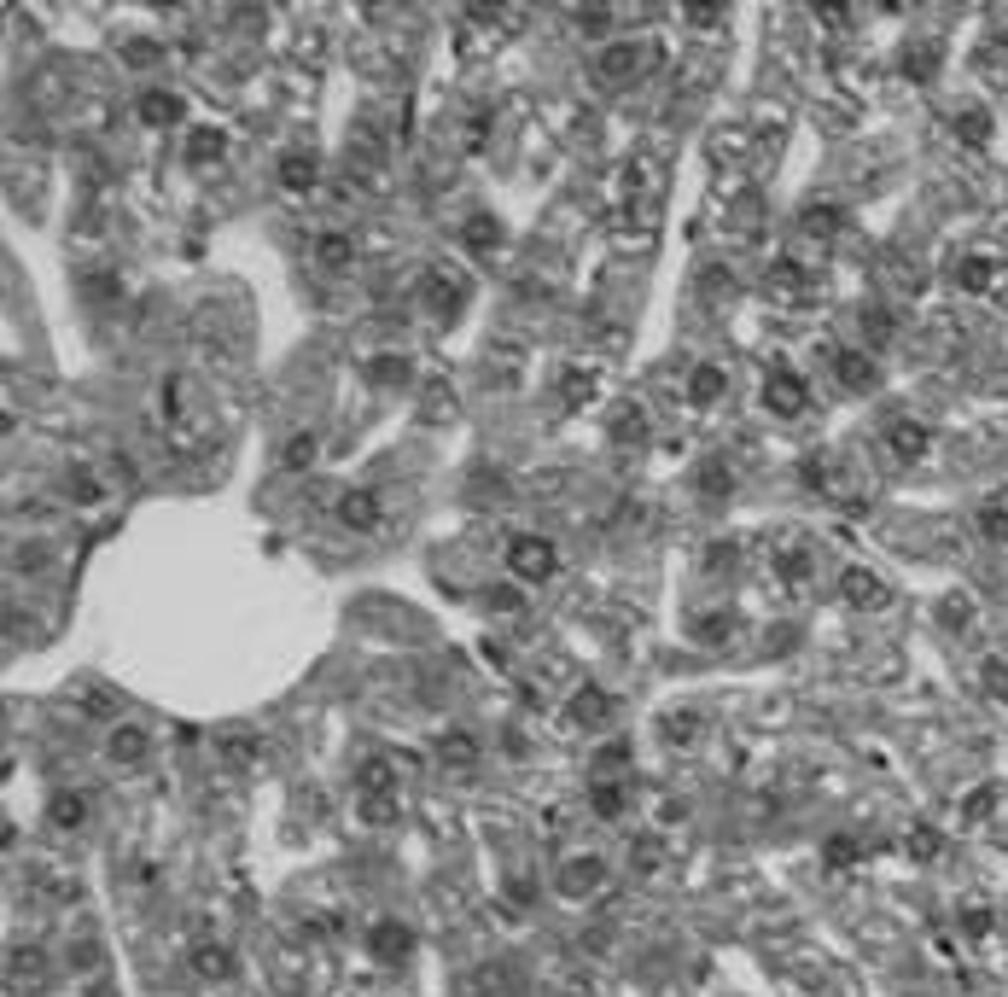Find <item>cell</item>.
<instances>
[{"label":"cell","mask_w":1008,"mask_h":997,"mask_svg":"<svg viewBox=\"0 0 1008 997\" xmlns=\"http://www.w3.org/2000/svg\"><path fill=\"white\" fill-rule=\"evenodd\" d=\"M420 298H426V310H432L437 321H455L472 298L467 269H461V263H432V269L420 275Z\"/></svg>","instance_id":"cell-1"},{"label":"cell","mask_w":1008,"mask_h":997,"mask_svg":"<svg viewBox=\"0 0 1008 997\" xmlns=\"http://www.w3.org/2000/svg\"><path fill=\"white\" fill-rule=\"evenodd\" d=\"M653 65V41H606L601 53L589 59V70H595V82H606V88H630L641 70Z\"/></svg>","instance_id":"cell-2"},{"label":"cell","mask_w":1008,"mask_h":997,"mask_svg":"<svg viewBox=\"0 0 1008 997\" xmlns=\"http://www.w3.org/2000/svg\"><path fill=\"white\" fill-rule=\"evenodd\" d=\"M507 572H513L519 584H548V578L560 572V549H554L548 537H513V543H507Z\"/></svg>","instance_id":"cell-3"},{"label":"cell","mask_w":1008,"mask_h":997,"mask_svg":"<svg viewBox=\"0 0 1008 997\" xmlns=\"http://www.w3.org/2000/svg\"><path fill=\"white\" fill-rule=\"evenodd\" d=\"M764 292H770L775 304H787V310H805V304H816V275H810L805 263H793V257H781V263H770V275H764Z\"/></svg>","instance_id":"cell-4"},{"label":"cell","mask_w":1008,"mask_h":997,"mask_svg":"<svg viewBox=\"0 0 1008 997\" xmlns=\"http://www.w3.org/2000/svg\"><path fill=\"white\" fill-rule=\"evenodd\" d=\"M146 758H152V729H140L129 718L105 729V764L111 770H146Z\"/></svg>","instance_id":"cell-5"},{"label":"cell","mask_w":1008,"mask_h":997,"mask_svg":"<svg viewBox=\"0 0 1008 997\" xmlns=\"http://www.w3.org/2000/svg\"><path fill=\"white\" fill-rule=\"evenodd\" d=\"M606 858H595V852H583V858H566L560 869H554V887H560V898H601L606 893Z\"/></svg>","instance_id":"cell-6"},{"label":"cell","mask_w":1008,"mask_h":997,"mask_svg":"<svg viewBox=\"0 0 1008 997\" xmlns=\"http://www.w3.org/2000/svg\"><path fill=\"white\" fill-rule=\"evenodd\" d=\"M309 257H315L321 275H350L356 257H362V245H356V234H344V228H327V234H315Z\"/></svg>","instance_id":"cell-7"},{"label":"cell","mask_w":1008,"mask_h":997,"mask_svg":"<svg viewBox=\"0 0 1008 997\" xmlns=\"http://www.w3.org/2000/svg\"><path fill=\"white\" fill-rule=\"evenodd\" d=\"M810 403V391H805V379L799 374H770L764 379V409L781 414V420H793V414H805Z\"/></svg>","instance_id":"cell-8"},{"label":"cell","mask_w":1008,"mask_h":997,"mask_svg":"<svg viewBox=\"0 0 1008 997\" xmlns=\"http://www.w3.org/2000/svg\"><path fill=\"white\" fill-rule=\"evenodd\" d=\"M181 117H187V100H181L175 88H146V94H140V123H146V129H175Z\"/></svg>","instance_id":"cell-9"},{"label":"cell","mask_w":1008,"mask_h":997,"mask_svg":"<svg viewBox=\"0 0 1008 997\" xmlns=\"http://www.w3.org/2000/svg\"><path fill=\"white\" fill-rule=\"evenodd\" d=\"M379 519H385V508H379L373 490H344L338 496V525L344 531H379Z\"/></svg>","instance_id":"cell-10"},{"label":"cell","mask_w":1008,"mask_h":997,"mask_svg":"<svg viewBox=\"0 0 1008 997\" xmlns=\"http://www.w3.org/2000/svg\"><path fill=\"white\" fill-rule=\"evenodd\" d=\"M6 980H12L18 992H41V980H47L41 945H12V951H6Z\"/></svg>","instance_id":"cell-11"},{"label":"cell","mask_w":1008,"mask_h":997,"mask_svg":"<svg viewBox=\"0 0 1008 997\" xmlns=\"http://www.w3.org/2000/svg\"><path fill=\"white\" fill-rule=\"evenodd\" d=\"M601 723H612V700L601 688H577L566 700V729H601Z\"/></svg>","instance_id":"cell-12"},{"label":"cell","mask_w":1008,"mask_h":997,"mask_svg":"<svg viewBox=\"0 0 1008 997\" xmlns=\"http://www.w3.org/2000/svg\"><path fill=\"white\" fill-rule=\"evenodd\" d=\"M315 181H321V158H315L309 146H292V152L280 158V187H286V193H315Z\"/></svg>","instance_id":"cell-13"},{"label":"cell","mask_w":1008,"mask_h":997,"mask_svg":"<svg viewBox=\"0 0 1008 997\" xmlns=\"http://www.w3.org/2000/svg\"><path fill=\"white\" fill-rule=\"evenodd\" d=\"M927 444H933V432H927L921 420H909V414H898V420L886 426V449H892L898 461H921V455H927Z\"/></svg>","instance_id":"cell-14"},{"label":"cell","mask_w":1008,"mask_h":997,"mask_svg":"<svg viewBox=\"0 0 1008 997\" xmlns=\"http://www.w3.org/2000/svg\"><path fill=\"white\" fill-rule=\"evenodd\" d=\"M368 951H373V963H408V951H414V933H408L403 922H373Z\"/></svg>","instance_id":"cell-15"},{"label":"cell","mask_w":1008,"mask_h":997,"mask_svg":"<svg viewBox=\"0 0 1008 997\" xmlns=\"http://www.w3.org/2000/svg\"><path fill=\"white\" fill-rule=\"evenodd\" d=\"M729 397V374L717 368V362H694V374H688V403L694 409H711V403H723Z\"/></svg>","instance_id":"cell-16"},{"label":"cell","mask_w":1008,"mask_h":997,"mask_svg":"<svg viewBox=\"0 0 1008 997\" xmlns=\"http://www.w3.org/2000/svg\"><path fill=\"white\" fill-rule=\"evenodd\" d=\"M65 496L70 502H82V508H94V502H105V490H111V479L105 473H94V467H82V461H70L65 467Z\"/></svg>","instance_id":"cell-17"},{"label":"cell","mask_w":1008,"mask_h":997,"mask_svg":"<svg viewBox=\"0 0 1008 997\" xmlns=\"http://www.w3.org/2000/svg\"><path fill=\"white\" fill-rule=\"evenodd\" d=\"M216 753H222V764H234V770H251V764H263V741H257L251 729H222V735H216Z\"/></svg>","instance_id":"cell-18"},{"label":"cell","mask_w":1008,"mask_h":997,"mask_svg":"<svg viewBox=\"0 0 1008 997\" xmlns=\"http://www.w3.org/2000/svg\"><path fill=\"white\" fill-rule=\"evenodd\" d=\"M47 823L59 828V834H76V828L88 823V793H76V788H59L53 799H47Z\"/></svg>","instance_id":"cell-19"},{"label":"cell","mask_w":1008,"mask_h":997,"mask_svg":"<svg viewBox=\"0 0 1008 997\" xmlns=\"http://www.w3.org/2000/svg\"><path fill=\"white\" fill-rule=\"evenodd\" d=\"M193 974H199V980H228V974H234L228 945H222V939H193Z\"/></svg>","instance_id":"cell-20"},{"label":"cell","mask_w":1008,"mask_h":997,"mask_svg":"<svg viewBox=\"0 0 1008 997\" xmlns=\"http://www.w3.org/2000/svg\"><path fill=\"white\" fill-rule=\"evenodd\" d=\"M315 455H321V432H315V426H303V432H292V438H286V449H280V467H286V473H309V467H315Z\"/></svg>","instance_id":"cell-21"},{"label":"cell","mask_w":1008,"mask_h":997,"mask_svg":"<svg viewBox=\"0 0 1008 997\" xmlns=\"http://www.w3.org/2000/svg\"><path fill=\"white\" fill-rule=\"evenodd\" d=\"M356 788L368 793V799H391V793H397V764H391V758H362Z\"/></svg>","instance_id":"cell-22"},{"label":"cell","mask_w":1008,"mask_h":997,"mask_svg":"<svg viewBox=\"0 0 1008 997\" xmlns=\"http://www.w3.org/2000/svg\"><path fill=\"white\" fill-rule=\"evenodd\" d=\"M589 805H595V817L618 823V817H624V805H630V788H624V782H612V776H595V782H589Z\"/></svg>","instance_id":"cell-23"},{"label":"cell","mask_w":1008,"mask_h":997,"mask_svg":"<svg viewBox=\"0 0 1008 997\" xmlns=\"http://www.w3.org/2000/svg\"><path fill=\"white\" fill-rule=\"evenodd\" d=\"M461 240H467L472 257H496V251H502V222H496V216H467Z\"/></svg>","instance_id":"cell-24"},{"label":"cell","mask_w":1008,"mask_h":997,"mask_svg":"<svg viewBox=\"0 0 1008 997\" xmlns=\"http://www.w3.org/2000/svg\"><path fill=\"white\" fill-rule=\"evenodd\" d=\"M840 589H845V601H857V607H880V601H886V584L874 578L869 566H845Z\"/></svg>","instance_id":"cell-25"},{"label":"cell","mask_w":1008,"mask_h":997,"mask_svg":"<svg viewBox=\"0 0 1008 997\" xmlns=\"http://www.w3.org/2000/svg\"><path fill=\"white\" fill-rule=\"evenodd\" d=\"M437 758H443L449 770H472V764H478V741H472L467 729H449V735H437Z\"/></svg>","instance_id":"cell-26"},{"label":"cell","mask_w":1008,"mask_h":997,"mask_svg":"<svg viewBox=\"0 0 1008 997\" xmlns=\"http://www.w3.org/2000/svg\"><path fill=\"white\" fill-rule=\"evenodd\" d=\"M222 152H228V135H222V129H193V135H187V164H193V170L222 164Z\"/></svg>","instance_id":"cell-27"},{"label":"cell","mask_w":1008,"mask_h":997,"mask_svg":"<svg viewBox=\"0 0 1008 997\" xmlns=\"http://www.w3.org/2000/svg\"><path fill=\"white\" fill-rule=\"evenodd\" d=\"M647 438V409L641 403H618L612 409V444H641Z\"/></svg>","instance_id":"cell-28"},{"label":"cell","mask_w":1008,"mask_h":997,"mask_svg":"<svg viewBox=\"0 0 1008 997\" xmlns=\"http://www.w3.org/2000/svg\"><path fill=\"white\" fill-rule=\"evenodd\" d=\"M834 374H840L851 391H874V379H880L874 374V362L869 356H857V350H840V356H834Z\"/></svg>","instance_id":"cell-29"},{"label":"cell","mask_w":1008,"mask_h":997,"mask_svg":"<svg viewBox=\"0 0 1008 997\" xmlns=\"http://www.w3.org/2000/svg\"><path fill=\"white\" fill-rule=\"evenodd\" d=\"M595 397V368H560V403L577 409V403H589Z\"/></svg>","instance_id":"cell-30"},{"label":"cell","mask_w":1008,"mask_h":997,"mask_svg":"<svg viewBox=\"0 0 1008 997\" xmlns=\"http://www.w3.org/2000/svg\"><path fill=\"white\" fill-rule=\"evenodd\" d=\"M158 59H164V41H158V35H129V41H123V65L129 70H146V65H158Z\"/></svg>","instance_id":"cell-31"},{"label":"cell","mask_w":1008,"mask_h":997,"mask_svg":"<svg viewBox=\"0 0 1008 997\" xmlns=\"http://www.w3.org/2000/svg\"><path fill=\"white\" fill-rule=\"evenodd\" d=\"M700 490H706L711 502H717V496H729V490H735V473H729V461H706V467H700Z\"/></svg>","instance_id":"cell-32"},{"label":"cell","mask_w":1008,"mask_h":997,"mask_svg":"<svg viewBox=\"0 0 1008 997\" xmlns=\"http://www.w3.org/2000/svg\"><path fill=\"white\" fill-rule=\"evenodd\" d=\"M991 275H997V269H991V263H985V257H968V263H962V269H956V280H962V286H968V292H985V280H991Z\"/></svg>","instance_id":"cell-33"},{"label":"cell","mask_w":1008,"mask_h":997,"mask_svg":"<svg viewBox=\"0 0 1008 997\" xmlns=\"http://www.w3.org/2000/svg\"><path fill=\"white\" fill-rule=\"evenodd\" d=\"M368 374L379 379V385H403V379H408V362H403V356H379Z\"/></svg>","instance_id":"cell-34"},{"label":"cell","mask_w":1008,"mask_h":997,"mask_svg":"<svg viewBox=\"0 0 1008 997\" xmlns=\"http://www.w3.org/2000/svg\"><path fill=\"white\" fill-rule=\"evenodd\" d=\"M572 24H577V35H606L612 30V12H606V6H595V12H572Z\"/></svg>","instance_id":"cell-35"},{"label":"cell","mask_w":1008,"mask_h":997,"mask_svg":"<svg viewBox=\"0 0 1008 997\" xmlns=\"http://www.w3.org/2000/svg\"><path fill=\"white\" fill-rule=\"evenodd\" d=\"M805 228H810V234H834V228H840V210H834V205H810L805 210Z\"/></svg>","instance_id":"cell-36"},{"label":"cell","mask_w":1008,"mask_h":997,"mask_svg":"<svg viewBox=\"0 0 1008 997\" xmlns=\"http://www.w3.org/2000/svg\"><path fill=\"white\" fill-rule=\"evenodd\" d=\"M659 863H665V846H659L653 834H647V840H636V869H641V875H653Z\"/></svg>","instance_id":"cell-37"},{"label":"cell","mask_w":1008,"mask_h":997,"mask_svg":"<svg viewBox=\"0 0 1008 997\" xmlns=\"http://www.w3.org/2000/svg\"><path fill=\"white\" fill-rule=\"evenodd\" d=\"M979 531H985L991 543H1008V508H985V514H979Z\"/></svg>","instance_id":"cell-38"},{"label":"cell","mask_w":1008,"mask_h":997,"mask_svg":"<svg viewBox=\"0 0 1008 997\" xmlns=\"http://www.w3.org/2000/svg\"><path fill=\"white\" fill-rule=\"evenodd\" d=\"M909 852H915V858H939V834H933V828H915V834H909Z\"/></svg>","instance_id":"cell-39"},{"label":"cell","mask_w":1008,"mask_h":997,"mask_svg":"<svg viewBox=\"0 0 1008 997\" xmlns=\"http://www.w3.org/2000/svg\"><path fill=\"white\" fill-rule=\"evenodd\" d=\"M816 24H822V30H851L857 18H851V12H840V6H822V12H816Z\"/></svg>","instance_id":"cell-40"},{"label":"cell","mask_w":1008,"mask_h":997,"mask_svg":"<svg viewBox=\"0 0 1008 997\" xmlns=\"http://www.w3.org/2000/svg\"><path fill=\"white\" fill-rule=\"evenodd\" d=\"M688 24H694V30H717L723 12H717V6H688Z\"/></svg>","instance_id":"cell-41"},{"label":"cell","mask_w":1008,"mask_h":997,"mask_svg":"<svg viewBox=\"0 0 1008 997\" xmlns=\"http://www.w3.org/2000/svg\"><path fill=\"white\" fill-rule=\"evenodd\" d=\"M968 613H974V607H968L962 595H950V601H944V624H956V630H968Z\"/></svg>","instance_id":"cell-42"},{"label":"cell","mask_w":1008,"mask_h":997,"mask_svg":"<svg viewBox=\"0 0 1008 997\" xmlns=\"http://www.w3.org/2000/svg\"><path fill=\"white\" fill-rule=\"evenodd\" d=\"M909 70H915V76H933V70H939V53H933V47H915V65Z\"/></svg>","instance_id":"cell-43"},{"label":"cell","mask_w":1008,"mask_h":997,"mask_svg":"<svg viewBox=\"0 0 1008 997\" xmlns=\"http://www.w3.org/2000/svg\"><path fill=\"white\" fill-rule=\"evenodd\" d=\"M985 683L997 688V694H1008V665H985Z\"/></svg>","instance_id":"cell-44"}]
</instances>
